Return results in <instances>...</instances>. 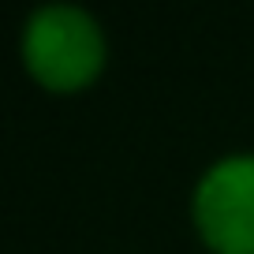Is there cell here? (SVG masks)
<instances>
[{"label": "cell", "mask_w": 254, "mask_h": 254, "mask_svg": "<svg viewBox=\"0 0 254 254\" xmlns=\"http://www.w3.org/2000/svg\"><path fill=\"white\" fill-rule=\"evenodd\" d=\"M23 53L30 71L56 90L79 86L101 67L105 41L90 11L75 4H41L23 30Z\"/></svg>", "instance_id": "6da1fadb"}, {"label": "cell", "mask_w": 254, "mask_h": 254, "mask_svg": "<svg viewBox=\"0 0 254 254\" xmlns=\"http://www.w3.org/2000/svg\"><path fill=\"white\" fill-rule=\"evenodd\" d=\"M194 217L221 254H254V153L224 157L202 176Z\"/></svg>", "instance_id": "7a4b0ae2"}]
</instances>
